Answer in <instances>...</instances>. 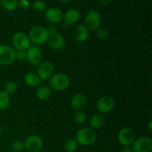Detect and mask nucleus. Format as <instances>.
<instances>
[{
  "instance_id": "9",
  "label": "nucleus",
  "mask_w": 152,
  "mask_h": 152,
  "mask_svg": "<svg viewBox=\"0 0 152 152\" xmlns=\"http://www.w3.org/2000/svg\"><path fill=\"white\" fill-rule=\"evenodd\" d=\"M45 18L51 25H57L63 20V13L62 10L58 7H49L45 10Z\"/></svg>"
},
{
  "instance_id": "10",
  "label": "nucleus",
  "mask_w": 152,
  "mask_h": 152,
  "mask_svg": "<svg viewBox=\"0 0 152 152\" xmlns=\"http://www.w3.org/2000/svg\"><path fill=\"white\" fill-rule=\"evenodd\" d=\"M96 106L100 114H108L114 108V100L109 96H102L98 99Z\"/></svg>"
},
{
  "instance_id": "25",
  "label": "nucleus",
  "mask_w": 152,
  "mask_h": 152,
  "mask_svg": "<svg viewBox=\"0 0 152 152\" xmlns=\"http://www.w3.org/2000/svg\"><path fill=\"white\" fill-rule=\"evenodd\" d=\"M17 85L13 81H9L4 85V91L5 93H7L8 95L10 94H13L16 92L17 91Z\"/></svg>"
},
{
  "instance_id": "19",
  "label": "nucleus",
  "mask_w": 152,
  "mask_h": 152,
  "mask_svg": "<svg viewBox=\"0 0 152 152\" xmlns=\"http://www.w3.org/2000/svg\"><path fill=\"white\" fill-rule=\"evenodd\" d=\"M104 123H105V117L103 114L100 113L93 114L90 119V126L92 129H99L103 126Z\"/></svg>"
},
{
  "instance_id": "5",
  "label": "nucleus",
  "mask_w": 152,
  "mask_h": 152,
  "mask_svg": "<svg viewBox=\"0 0 152 152\" xmlns=\"http://www.w3.org/2000/svg\"><path fill=\"white\" fill-rule=\"evenodd\" d=\"M85 26L88 31H96L100 27L102 19L101 16L96 10H89L85 16Z\"/></svg>"
},
{
  "instance_id": "38",
  "label": "nucleus",
  "mask_w": 152,
  "mask_h": 152,
  "mask_svg": "<svg viewBox=\"0 0 152 152\" xmlns=\"http://www.w3.org/2000/svg\"><path fill=\"white\" fill-rule=\"evenodd\" d=\"M148 1H151V0H148Z\"/></svg>"
},
{
  "instance_id": "23",
  "label": "nucleus",
  "mask_w": 152,
  "mask_h": 152,
  "mask_svg": "<svg viewBox=\"0 0 152 152\" xmlns=\"http://www.w3.org/2000/svg\"><path fill=\"white\" fill-rule=\"evenodd\" d=\"M79 146L78 142L75 139H71L67 140L64 145V148L67 152H74L77 150Z\"/></svg>"
},
{
  "instance_id": "6",
  "label": "nucleus",
  "mask_w": 152,
  "mask_h": 152,
  "mask_svg": "<svg viewBox=\"0 0 152 152\" xmlns=\"http://www.w3.org/2000/svg\"><path fill=\"white\" fill-rule=\"evenodd\" d=\"M14 48L7 45H0V65H11L16 60Z\"/></svg>"
},
{
  "instance_id": "18",
  "label": "nucleus",
  "mask_w": 152,
  "mask_h": 152,
  "mask_svg": "<svg viewBox=\"0 0 152 152\" xmlns=\"http://www.w3.org/2000/svg\"><path fill=\"white\" fill-rule=\"evenodd\" d=\"M24 81L25 84L31 87H38L41 83V80H39L37 74L34 72H29L25 74Z\"/></svg>"
},
{
  "instance_id": "4",
  "label": "nucleus",
  "mask_w": 152,
  "mask_h": 152,
  "mask_svg": "<svg viewBox=\"0 0 152 152\" xmlns=\"http://www.w3.org/2000/svg\"><path fill=\"white\" fill-rule=\"evenodd\" d=\"M31 41L28 34L24 32H17L12 37V44L14 50H25L31 46Z\"/></svg>"
},
{
  "instance_id": "7",
  "label": "nucleus",
  "mask_w": 152,
  "mask_h": 152,
  "mask_svg": "<svg viewBox=\"0 0 152 152\" xmlns=\"http://www.w3.org/2000/svg\"><path fill=\"white\" fill-rule=\"evenodd\" d=\"M54 68L51 62L48 61L42 62L37 66V74L39 80L42 81H46L49 80L53 74Z\"/></svg>"
},
{
  "instance_id": "11",
  "label": "nucleus",
  "mask_w": 152,
  "mask_h": 152,
  "mask_svg": "<svg viewBox=\"0 0 152 152\" xmlns=\"http://www.w3.org/2000/svg\"><path fill=\"white\" fill-rule=\"evenodd\" d=\"M133 145L134 152H151L152 140L148 137H141L135 140Z\"/></svg>"
},
{
  "instance_id": "26",
  "label": "nucleus",
  "mask_w": 152,
  "mask_h": 152,
  "mask_svg": "<svg viewBox=\"0 0 152 152\" xmlns=\"http://www.w3.org/2000/svg\"><path fill=\"white\" fill-rule=\"evenodd\" d=\"M86 118H87V115L86 113L83 111H77L74 115V120L78 124H83L86 122Z\"/></svg>"
},
{
  "instance_id": "15",
  "label": "nucleus",
  "mask_w": 152,
  "mask_h": 152,
  "mask_svg": "<svg viewBox=\"0 0 152 152\" xmlns=\"http://www.w3.org/2000/svg\"><path fill=\"white\" fill-rule=\"evenodd\" d=\"M86 96L82 93H77L71 97V106L74 111H80L86 106Z\"/></svg>"
},
{
  "instance_id": "2",
  "label": "nucleus",
  "mask_w": 152,
  "mask_h": 152,
  "mask_svg": "<svg viewBox=\"0 0 152 152\" xmlns=\"http://www.w3.org/2000/svg\"><path fill=\"white\" fill-rule=\"evenodd\" d=\"M75 140L79 145L88 146L94 143L96 140V134L92 129L88 128H82L76 133Z\"/></svg>"
},
{
  "instance_id": "12",
  "label": "nucleus",
  "mask_w": 152,
  "mask_h": 152,
  "mask_svg": "<svg viewBox=\"0 0 152 152\" xmlns=\"http://www.w3.org/2000/svg\"><path fill=\"white\" fill-rule=\"evenodd\" d=\"M26 59L33 66H38L42 62V54L41 50L37 46H30L26 50Z\"/></svg>"
},
{
  "instance_id": "30",
  "label": "nucleus",
  "mask_w": 152,
  "mask_h": 152,
  "mask_svg": "<svg viewBox=\"0 0 152 152\" xmlns=\"http://www.w3.org/2000/svg\"><path fill=\"white\" fill-rule=\"evenodd\" d=\"M18 6L22 9H28L31 6V3L28 0H19L18 1Z\"/></svg>"
},
{
  "instance_id": "31",
  "label": "nucleus",
  "mask_w": 152,
  "mask_h": 152,
  "mask_svg": "<svg viewBox=\"0 0 152 152\" xmlns=\"http://www.w3.org/2000/svg\"><path fill=\"white\" fill-rule=\"evenodd\" d=\"M47 31L49 35L56 34V33L58 32V27L56 26V25H50V26L47 28Z\"/></svg>"
},
{
  "instance_id": "17",
  "label": "nucleus",
  "mask_w": 152,
  "mask_h": 152,
  "mask_svg": "<svg viewBox=\"0 0 152 152\" xmlns=\"http://www.w3.org/2000/svg\"><path fill=\"white\" fill-rule=\"evenodd\" d=\"M74 38L79 42H84L89 37V31L84 25H78L74 28Z\"/></svg>"
},
{
  "instance_id": "36",
  "label": "nucleus",
  "mask_w": 152,
  "mask_h": 152,
  "mask_svg": "<svg viewBox=\"0 0 152 152\" xmlns=\"http://www.w3.org/2000/svg\"><path fill=\"white\" fill-rule=\"evenodd\" d=\"M61 28H63V29H67V28H68V25H66V24H65V23H63L62 24V25H61Z\"/></svg>"
},
{
  "instance_id": "29",
  "label": "nucleus",
  "mask_w": 152,
  "mask_h": 152,
  "mask_svg": "<svg viewBox=\"0 0 152 152\" xmlns=\"http://www.w3.org/2000/svg\"><path fill=\"white\" fill-rule=\"evenodd\" d=\"M15 58H16V60L18 61L25 60V59H26V51L25 50H16L15 51Z\"/></svg>"
},
{
  "instance_id": "13",
  "label": "nucleus",
  "mask_w": 152,
  "mask_h": 152,
  "mask_svg": "<svg viewBox=\"0 0 152 152\" xmlns=\"http://www.w3.org/2000/svg\"><path fill=\"white\" fill-rule=\"evenodd\" d=\"M117 139L123 146H130L136 140L134 132L129 128H123L120 130L117 134Z\"/></svg>"
},
{
  "instance_id": "24",
  "label": "nucleus",
  "mask_w": 152,
  "mask_h": 152,
  "mask_svg": "<svg viewBox=\"0 0 152 152\" xmlns=\"http://www.w3.org/2000/svg\"><path fill=\"white\" fill-rule=\"evenodd\" d=\"M31 6L33 10L37 13H42L46 10V4L43 0H36Z\"/></svg>"
},
{
  "instance_id": "8",
  "label": "nucleus",
  "mask_w": 152,
  "mask_h": 152,
  "mask_svg": "<svg viewBox=\"0 0 152 152\" xmlns=\"http://www.w3.org/2000/svg\"><path fill=\"white\" fill-rule=\"evenodd\" d=\"M25 149L30 152H38L42 148L43 141L40 137L36 134L28 136L24 141Z\"/></svg>"
},
{
  "instance_id": "20",
  "label": "nucleus",
  "mask_w": 152,
  "mask_h": 152,
  "mask_svg": "<svg viewBox=\"0 0 152 152\" xmlns=\"http://www.w3.org/2000/svg\"><path fill=\"white\" fill-rule=\"evenodd\" d=\"M51 95V88L48 86H40L36 91L37 99L40 100H45L48 99Z\"/></svg>"
},
{
  "instance_id": "37",
  "label": "nucleus",
  "mask_w": 152,
  "mask_h": 152,
  "mask_svg": "<svg viewBox=\"0 0 152 152\" xmlns=\"http://www.w3.org/2000/svg\"><path fill=\"white\" fill-rule=\"evenodd\" d=\"M1 3H2V0H0V7H1Z\"/></svg>"
},
{
  "instance_id": "28",
  "label": "nucleus",
  "mask_w": 152,
  "mask_h": 152,
  "mask_svg": "<svg viewBox=\"0 0 152 152\" xmlns=\"http://www.w3.org/2000/svg\"><path fill=\"white\" fill-rule=\"evenodd\" d=\"M96 36L100 39H106L109 37V31H108V30L107 28L99 27L96 30Z\"/></svg>"
},
{
  "instance_id": "14",
  "label": "nucleus",
  "mask_w": 152,
  "mask_h": 152,
  "mask_svg": "<svg viewBox=\"0 0 152 152\" xmlns=\"http://www.w3.org/2000/svg\"><path fill=\"white\" fill-rule=\"evenodd\" d=\"M47 42L48 43V45L50 46V48L56 50L63 48L65 44V39L59 32L49 35Z\"/></svg>"
},
{
  "instance_id": "1",
  "label": "nucleus",
  "mask_w": 152,
  "mask_h": 152,
  "mask_svg": "<svg viewBox=\"0 0 152 152\" xmlns=\"http://www.w3.org/2000/svg\"><path fill=\"white\" fill-rule=\"evenodd\" d=\"M49 34L48 33L47 28L42 26H34L31 28L28 34V37L31 42L41 45L48 42Z\"/></svg>"
},
{
  "instance_id": "16",
  "label": "nucleus",
  "mask_w": 152,
  "mask_h": 152,
  "mask_svg": "<svg viewBox=\"0 0 152 152\" xmlns=\"http://www.w3.org/2000/svg\"><path fill=\"white\" fill-rule=\"evenodd\" d=\"M80 19V13L77 9L71 8L63 14L64 23L67 25H73L79 22Z\"/></svg>"
},
{
  "instance_id": "3",
  "label": "nucleus",
  "mask_w": 152,
  "mask_h": 152,
  "mask_svg": "<svg viewBox=\"0 0 152 152\" xmlns=\"http://www.w3.org/2000/svg\"><path fill=\"white\" fill-rule=\"evenodd\" d=\"M49 85L50 86V88L57 91H62L66 90L69 87V77L66 74H62V73L53 74L51 77L49 79Z\"/></svg>"
},
{
  "instance_id": "21",
  "label": "nucleus",
  "mask_w": 152,
  "mask_h": 152,
  "mask_svg": "<svg viewBox=\"0 0 152 152\" xmlns=\"http://www.w3.org/2000/svg\"><path fill=\"white\" fill-rule=\"evenodd\" d=\"M10 102V95L4 91H0V111L5 110L9 106Z\"/></svg>"
},
{
  "instance_id": "32",
  "label": "nucleus",
  "mask_w": 152,
  "mask_h": 152,
  "mask_svg": "<svg viewBox=\"0 0 152 152\" xmlns=\"http://www.w3.org/2000/svg\"><path fill=\"white\" fill-rule=\"evenodd\" d=\"M96 1L98 4H101V5L105 6V5H108L109 4H111V3L112 2L113 0H96Z\"/></svg>"
},
{
  "instance_id": "34",
  "label": "nucleus",
  "mask_w": 152,
  "mask_h": 152,
  "mask_svg": "<svg viewBox=\"0 0 152 152\" xmlns=\"http://www.w3.org/2000/svg\"><path fill=\"white\" fill-rule=\"evenodd\" d=\"M148 129L150 132L152 131V121H149V123H148Z\"/></svg>"
},
{
  "instance_id": "33",
  "label": "nucleus",
  "mask_w": 152,
  "mask_h": 152,
  "mask_svg": "<svg viewBox=\"0 0 152 152\" xmlns=\"http://www.w3.org/2000/svg\"><path fill=\"white\" fill-rule=\"evenodd\" d=\"M121 152H134V151L129 146H124L122 148Z\"/></svg>"
},
{
  "instance_id": "35",
  "label": "nucleus",
  "mask_w": 152,
  "mask_h": 152,
  "mask_svg": "<svg viewBox=\"0 0 152 152\" xmlns=\"http://www.w3.org/2000/svg\"><path fill=\"white\" fill-rule=\"evenodd\" d=\"M62 3H64V4H68V3H70L71 1H72L73 0H59Z\"/></svg>"
},
{
  "instance_id": "22",
  "label": "nucleus",
  "mask_w": 152,
  "mask_h": 152,
  "mask_svg": "<svg viewBox=\"0 0 152 152\" xmlns=\"http://www.w3.org/2000/svg\"><path fill=\"white\" fill-rule=\"evenodd\" d=\"M1 6L7 11H13L18 7V0H2Z\"/></svg>"
},
{
  "instance_id": "27",
  "label": "nucleus",
  "mask_w": 152,
  "mask_h": 152,
  "mask_svg": "<svg viewBox=\"0 0 152 152\" xmlns=\"http://www.w3.org/2000/svg\"><path fill=\"white\" fill-rule=\"evenodd\" d=\"M11 149L13 152H22L25 149L24 141L16 140L11 144Z\"/></svg>"
}]
</instances>
